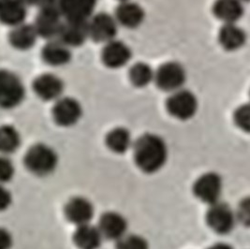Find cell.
Returning a JSON list of instances; mask_svg holds the SVG:
<instances>
[{"label":"cell","mask_w":250,"mask_h":249,"mask_svg":"<svg viewBox=\"0 0 250 249\" xmlns=\"http://www.w3.org/2000/svg\"><path fill=\"white\" fill-rule=\"evenodd\" d=\"M26 6L20 0H0V23L12 28L24 23Z\"/></svg>","instance_id":"obj_18"},{"label":"cell","mask_w":250,"mask_h":249,"mask_svg":"<svg viewBox=\"0 0 250 249\" xmlns=\"http://www.w3.org/2000/svg\"><path fill=\"white\" fill-rule=\"evenodd\" d=\"M105 143L107 147L114 154L122 155L132 147L131 133L125 127H115L106 135Z\"/></svg>","instance_id":"obj_24"},{"label":"cell","mask_w":250,"mask_h":249,"mask_svg":"<svg viewBox=\"0 0 250 249\" xmlns=\"http://www.w3.org/2000/svg\"><path fill=\"white\" fill-rule=\"evenodd\" d=\"M235 214L226 204L216 203L210 205L206 214V222L209 228L217 234H228L235 226Z\"/></svg>","instance_id":"obj_8"},{"label":"cell","mask_w":250,"mask_h":249,"mask_svg":"<svg viewBox=\"0 0 250 249\" xmlns=\"http://www.w3.org/2000/svg\"><path fill=\"white\" fill-rule=\"evenodd\" d=\"M13 245L12 233L5 228L0 227V249H11Z\"/></svg>","instance_id":"obj_31"},{"label":"cell","mask_w":250,"mask_h":249,"mask_svg":"<svg viewBox=\"0 0 250 249\" xmlns=\"http://www.w3.org/2000/svg\"><path fill=\"white\" fill-rule=\"evenodd\" d=\"M114 18L118 24L128 29L139 27L146 18L145 10L133 1L121 2L116 11Z\"/></svg>","instance_id":"obj_17"},{"label":"cell","mask_w":250,"mask_h":249,"mask_svg":"<svg viewBox=\"0 0 250 249\" xmlns=\"http://www.w3.org/2000/svg\"><path fill=\"white\" fill-rule=\"evenodd\" d=\"M89 38L88 21L72 22L65 21L62 23L57 40L68 48H75L83 45Z\"/></svg>","instance_id":"obj_15"},{"label":"cell","mask_w":250,"mask_h":249,"mask_svg":"<svg viewBox=\"0 0 250 249\" xmlns=\"http://www.w3.org/2000/svg\"><path fill=\"white\" fill-rule=\"evenodd\" d=\"M116 249H149L147 241L138 234L125 235L117 241Z\"/></svg>","instance_id":"obj_27"},{"label":"cell","mask_w":250,"mask_h":249,"mask_svg":"<svg viewBox=\"0 0 250 249\" xmlns=\"http://www.w3.org/2000/svg\"><path fill=\"white\" fill-rule=\"evenodd\" d=\"M234 123L240 129L250 132V107L249 104L241 105L234 112Z\"/></svg>","instance_id":"obj_28"},{"label":"cell","mask_w":250,"mask_h":249,"mask_svg":"<svg viewBox=\"0 0 250 249\" xmlns=\"http://www.w3.org/2000/svg\"><path fill=\"white\" fill-rule=\"evenodd\" d=\"M98 228L104 239L119 241L126 235L127 221L118 212H106L102 215Z\"/></svg>","instance_id":"obj_16"},{"label":"cell","mask_w":250,"mask_h":249,"mask_svg":"<svg viewBox=\"0 0 250 249\" xmlns=\"http://www.w3.org/2000/svg\"><path fill=\"white\" fill-rule=\"evenodd\" d=\"M58 162L59 159L56 150L45 144L34 145L24 156L26 169L39 177H45L54 173Z\"/></svg>","instance_id":"obj_2"},{"label":"cell","mask_w":250,"mask_h":249,"mask_svg":"<svg viewBox=\"0 0 250 249\" xmlns=\"http://www.w3.org/2000/svg\"><path fill=\"white\" fill-rule=\"evenodd\" d=\"M103 239L99 228L90 223L77 227L73 235V242L78 249H99Z\"/></svg>","instance_id":"obj_23"},{"label":"cell","mask_w":250,"mask_h":249,"mask_svg":"<svg viewBox=\"0 0 250 249\" xmlns=\"http://www.w3.org/2000/svg\"><path fill=\"white\" fill-rule=\"evenodd\" d=\"M15 175V166L7 156L0 155V184L12 181Z\"/></svg>","instance_id":"obj_29"},{"label":"cell","mask_w":250,"mask_h":249,"mask_svg":"<svg viewBox=\"0 0 250 249\" xmlns=\"http://www.w3.org/2000/svg\"><path fill=\"white\" fill-rule=\"evenodd\" d=\"M12 204V193L0 184V212H4L9 209Z\"/></svg>","instance_id":"obj_30"},{"label":"cell","mask_w":250,"mask_h":249,"mask_svg":"<svg viewBox=\"0 0 250 249\" xmlns=\"http://www.w3.org/2000/svg\"><path fill=\"white\" fill-rule=\"evenodd\" d=\"M155 70L145 62L134 64L128 72L129 82L138 88H144L154 82Z\"/></svg>","instance_id":"obj_26"},{"label":"cell","mask_w":250,"mask_h":249,"mask_svg":"<svg viewBox=\"0 0 250 249\" xmlns=\"http://www.w3.org/2000/svg\"><path fill=\"white\" fill-rule=\"evenodd\" d=\"M25 88L18 75L8 69H0V108L11 110L24 100Z\"/></svg>","instance_id":"obj_3"},{"label":"cell","mask_w":250,"mask_h":249,"mask_svg":"<svg viewBox=\"0 0 250 249\" xmlns=\"http://www.w3.org/2000/svg\"><path fill=\"white\" fill-rule=\"evenodd\" d=\"M218 41L224 50L234 52L246 44L247 34L236 23H225L219 30Z\"/></svg>","instance_id":"obj_21"},{"label":"cell","mask_w":250,"mask_h":249,"mask_svg":"<svg viewBox=\"0 0 250 249\" xmlns=\"http://www.w3.org/2000/svg\"><path fill=\"white\" fill-rule=\"evenodd\" d=\"M98 0H57V6L66 21L87 22L95 12Z\"/></svg>","instance_id":"obj_11"},{"label":"cell","mask_w":250,"mask_h":249,"mask_svg":"<svg viewBox=\"0 0 250 249\" xmlns=\"http://www.w3.org/2000/svg\"><path fill=\"white\" fill-rule=\"evenodd\" d=\"M137 167L145 173L153 174L161 170L168 160V147L161 137L146 133L132 145Z\"/></svg>","instance_id":"obj_1"},{"label":"cell","mask_w":250,"mask_h":249,"mask_svg":"<svg viewBox=\"0 0 250 249\" xmlns=\"http://www.w3.org/2000/svg\"><path fill=\"white\" fill-rule=\"evenodd\" d=\"M187 81V72L182 64L176 61H169L155 70L154 83L159 90L173 93L184 87Z\"/></svg>","instance_id":"obj_5"},{"label":"cell","mask_w":250,"mask_h":249,"mask_svg":"<svg viewBox=\"0 0 250 249\" xmlns=\"http://www.w3.org/2000/svg\"><path fill=\"white\" fill-rule=\"evenodd\" d=\"M223 182L216 172H206L201 175L193 185L195 197L204 204H216L222 194Z\"/></svg>","instance_id":"obj_7"},{"label":"cell","mask_w":250,"mask_h":249,"mask_svg":"<svg viewBox=\"0 0 250 249\" xmlns=\"http://www.w3.org/2000/svg\"><path fill=\"white\" fill-rule=\"evenodd\" d=\"M132 57L131 50L123 42L114 40L104 44L102 51V61L108 68L117 69L128 64Z\"/></svg>","instance_id":"obj_13"},{"label":"cell","mask_w":250,"mask_h":249,"mask_svg":"<svg viewBox=\"0 0 250 249\" xmlns=\"http://www.w3.org/2000/svg\"><path fill=\"white\" fill-rule=\"evenodd\" d=\"M118 1H120V3H121V2H125V1H130V0H118Z\"/></svg>","instance_id":"obj_34"},{"label":"cell","mask_w":250,"mask_h":249,"mask_svg":"<svg viewBox=\"0 0 250 249\" xmlns=\"http://www.w3.org/2000/svg\"><path fill=\"white\" fill-rule=\"evenodd\" d=\"M199 102L191 91L180 89L171 93L166 102L167 112L173 118L187 121L193 118L198 112Z\"/></svg>","instance_id":"obj_6"},{"label":"cell","mask_w":250,"mask_h":249,"mask_svg":"<svg viewBox=\"0 0 250 249\" xmlns=\"http://www.w3.org/2000/svg\"><path fill=\"white\" fill-rule=\"evenodd\" d=\"M208 249H233V248L228 244H224V243H217L213 245L212 247H210Z\"/></svg>","instance_id":"obj_32"},{"label":"cell","mask_w":250,"mask_h":249,"mask_svg":"<svg viewBox=\"0 0 250 249\" xmlns=\"http://www.w3.org/2000/svg\"><path fill=\"white\" fill-rule=\"evenodd\" d=\"M213 13L217 20L225 23H236L244 15L243 2L240 0H216Z\"/></svg>","instance_id":"obj_20"},{"label":"cell","mask_w":250,"mask_h":249,"mask_svg":"<svg viewBox=\"0 0 250 249\" xmlns=\"http://www.w3.org/2000/svg\"><path fill=\"white\" fill-rule=\"evenodd\" d=\"M42 58L47 65L52 67H63L71 60L70 48L58 40H52L42 50Z\"/></svg>","instance_id":"obj_19"},{"label":"cell","mask_w":250,"mask_h":249,"mask_svg":"<svg viewBox=\"0 0 250 249\" xmlns=\"http://www.w3.org/2000/svg\"><path fill=\"white\" fill-rule=\"evenodd\" d=\"M240 1H242V2H243V3H244V2H249V1H250V0H240Z\"/></svg>","instance_id":"obj_35"},{"label":"cell","mask_w":250,"mask_h":249,"mask_svg":"<svg viewBox=\"0 0 250 249\" xmlns=\"http://www.w3.org/2000/svg\"><path fill=\"white\" fill-rule=\"evenodd\" d=\"M38 38L34 25L23 23L12 28L9 35V42L14 49L27 51L34 47Z\"/></svg>","instance_id":"obj_22"},{"label":"cell","mask_w":250,"mask_h":249,"mask_svg":"<svg viewBox=\"0 0 250 249\" xmlns=\"http://www.w3.org/2000/svg\"><path fill=\"white\" fill-rule=\"evenodd\" d=\"M117 26L118 23L113 15L106 12L95 14L88 20L89 38L96 42H110L115 40Z\"/></svg>","instance_id":"obj_9"},{"label":"cell","mask_w":250,"mask_h":249,"mask_svg":"<svg viewBox=\"0 0 250 249\" xmlns=\"http://www.w3.org/2000/svg\"><path fill=\"white\" fill-rule=\"evenodd\" d=\"M22 143L19 131L12 125L4 124L0 126V154L4 156L16 152Z\"/></svg>","instance_id":"obj_25"},{"label":"cell","mask_w":250,"mask_h":249,"mask_svg":"<svg viewBox=\"0 0 250 249\" xmlns=\"http://www.w3.org/2000/svg\"><path fill=\"white\" fill-rule=\"evenodd\" d=\"M22 1L25 6L27 5H37V4H42L43 0H20Z\"/></svg>","instance_id":"obj_33"},{"label":"cell","mask_w":250,"mask_h":249,"mask_svg":"<svg viewBox=\"0 0 250 249\" xmlns=\"http://www.w3.org/2000/svg\"><path fill=\"white\" fill-rule=\"evenodd\" d=\"M94 205L84 197H74L65 206L67 219L77 227L89 224L94 217Z\"/></svg>","instance_id":"obj_14"},{"label":"cell","mask_w":250,"mask_h":249,"mask_svg":"<svg viewBox=\"0 0 250 249\" xmlns=\"http://www.w3.org/2000/svg\"><path fill=\"white\" fill-rule=\"evenodd\" d=\"M42 9L39 12L34 27L39 37L52 41L57 38L62 26V15L59 12L57 1L43 0Z\"/></svg>","instance_id":"obj_4"},{"label":"cell","mask_w":250,"mask_h":249,"mask_svg":"<svg viewBox=\"0 0 250 249\" xmlns=\"http://www.w3.org/2000/svg\"><path fill=\"white\" fill-rule=\"evenodd\" d=\"M33 90L44 102H57L63 95L64 82L55 74L43 73L34 80Z\"/></svg>","instance_id":"obj_12"},{"label":"cell","mask_w":250,"mask_h":249,"mask_svg":"<svg viewBox=\"0 0 250 249\" xmlns=\"http://www.w3.org/2000/svg\"><path fill=\"white\" fill-rule=\"evenodd\" d=\"M83 116V107L77 100L61 97L53 108V118L58 125L70 127L79 123Z\"/></svg>","instance_id":"obj_10"}]
</instances>
